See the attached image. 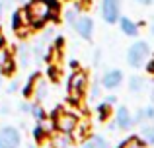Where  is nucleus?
I'll list each match as a JSON object with an SVG mask.
<instances>
[{
    "label": "nucleus",
    "instance_id": "cd10ccee",
    "mask_svg": "<svg viewBox=\"0 0 154 148\" xmlns=\"http://www.w3.org/2000/svg\"><path fill=\"white\" fill-rule=\"evenodd\" d=\"M105 103H115V98H113V95H109V98L105 99Z\"/></svg>",
    "mask_w": 154,
    "mask_h": 148
},
{
    "label": "nucleus",
    "instance_id": "6ab92c4d",
    "mask_svg": "<svg viewBox=\"0 0 154 148\" xmlns=\"http://www.w3.org/2000/svg\"><path fill=\"white\" fill-rule=\"evenodd\" d=\"M74 6H76V10H86L90 6V0H74Z\"/></svg>",
    "mask_w": 154,
    "mask_h": 148
},
{
    "label": "nucleus",
    "instance_id": "7ed1b4c3",
    "mask_svg": "<svg viewBox=\"0 0 154 148\" xmlns=\"http://www.w3.org/2000/svg\"><path fill=\"white\" fill-rule=\"evenodd\" d=\"M148 53H150V49H148V45L144 41L133 43V45L129 47V51H127V62H129V66H133V68L143 66L144 61L148 59Z\"/></svg>",
    "mask_w": 154,
    "mask_h": 148
},
{
    "label": "nucleus",
    "instance_id": "bb28decb",
    "mask_svg": "<svg viewBox=\"0 0 154 148\" xmlns=\"http://www.w3.org/2000/svg\"><path fill=\"white\" fill-rule=\"evenodd\" d=\"M146 70H148L150 74H154V59H152V61H150V62L146 65Z\"/></svg>",
    "mask_w": 154,
    "mask_h": 148
},
{
    "label": "nucleus",
    "instance_id": "4be33fe9",
    "mask_svg": "<svg viewBox=\"0 0 154 148\" xmlns=\"http://www.w3.org/2000/svg\"><path fill=\"white\" fill-rule=\"evenodd\" d=\"M105 115H109V105L107 103H102V105H100V117L105 119Z\"/></svg>",
    "mask_w": 154,
    "mask_h": 148
},
{
    "label": "nucleus",
    "instance_id": "9b49d317",
    "mask_svg": "<svg viewBox=\"0 0 154 148\" xmlns=\"http://www.w3.org/2000/svg\"><path fill=\"white\" fill-rule=\"evenodd\" d=\"M115 121H117V127H119V129L127 131V129L133 127L135 119L131 117V113H129L127 107H119V109H117V115H115Z\"/></svg>",
    "mask_w": 154,
    "mask_h": 148
},
{
    "label": "nucleus",
    "instance_id": "b1692460",
    "mask_svg": "<svg viewBox=\"0 0 154 148\" xmlns=\"http://www.w3.org/2000/svg\"><path fill=\"white\" fill-rule=\"evenodd\" d=\"M98 95H100V84L96 82V84H94V88H92V99H96Z\"/></svg>",
    "mask_w": 154,
    "mask_h": 148
},
{
    "label": "nucleus",
    "instance_id": "c756f323",
    "mask_svg": "<svg viewBox=\"0 0 154 148\" xmlns=\"http://www.w3.org/2000/svg\"><path fill=\"white\" fill-rule=\"evenodd\" d=\"M2 10H4V6H2V4H0V18H2Z\"/></svg>",
    "mask_w": 154,
    "mask_h": 148
},
{
    "label": "nucleus",
    "instance_id": "a211bd4d",
    "mask_svg": "<svg viewBox=\"0 0 154 148\" xmlns=\"http://www.w3.org/2000/svg\"><path fill=\"white\" fill-rule=\"evenodd\" d=\"M20 59H22V65L27 66V59H29V49H27L26 45H22V49H20Z\"/></svg>",
    "mask_w": 154,
    "mask_h": 148
},
{
    "label": "nucleus",
    "instance_id": "7c9ffc66",
    "mask_svg": "<svg viewBox=\"0 0 154 148\" xmlns=\"http://www.w3.org/2000/svg\"><path fill=\"white\" fill-rule=\"evenodd\" d=\"M2 43H4V39H2V33H0V45H2Z\"/></svg>",
    "mask_w": 154,
    "mask_h": 148
},
{
    "label": "nucleus",
    "instance_id": "f257e3e1",
    "mask_svg": "<svg viewBox=\"0 0 154 148\" xmlns=\"http://www.w3.org/2000/svg\"><path fill=\"white\" fill-rule=\"evenodd\" d=\"M26 16L31 27H39L53 18V0H29L26 6Z\"/></svg>",
    "mask_w": 154,
    "mask_h": 148
},
{
    "label": "nucleus",
    "instance_id": "39448f33",
    "mask_svg": "<svg viewBox=\"0 0 154 148\" xmlns=\"http://www.w3.org/2000/svg\"><path fill=\"white\" fill-rule=\"evenodd\" d=\"M119 12H121V0H102V16L107 23L119 22Z\"/></svg>",
    "mask_w": 154,
    "mask_h": 148
},
{
    "label": "nucleus",
    "instance_id": "aec40b11",
    "mask_svg": "<svg viewBox=\"0 0 154 148\" xmlns=\"http://www.w3.org/2000/svg\"><path fill=\"white\" fill-rule=\"evenodd\" d=\"M76 12L78 10H66V22H70V23L76 22Z\"/></svg>",
    "mask_w": 154,
    "mask_h": 148
},
{
    "label": "nucleus",
    "instance_id": "4468645a",
    "mask_svg": "<svg viewBox=\"0 0 154 148\" xmlns=\"http://www.w3.org/2000/svg\"><path fill=\"white\" fill-rule=\"evenodd\" d=\"M82 148H107V140L103 137H92L84 142Z\"/></svg>",
    "mask_w": 154,
    "mask_h": 148
},
{
    "label": "nucleus",
    "instance_id": "f8f14e48",
    "mask_svg": "<svg viewBox=\"0 0 154 148\" xmlns=\"http://www.w3.org/2000/svg\"><path fill=\"white\" fill-rule=\"evenodd\" d=\"M119 27H121V31H123L125 35H129V37H135V35L139 33V26L129 18H119Z\"/></svg>",
    "mask_w": 154,
    "mask_h": 148
},
{
    "label": "nucleus",
    "instance_id": "f03ea898",
    "mask_svg": "<svg viewBox=\"0 0 154 148\" xmlns=\"http://www.w3.org/2000/svg\"><path fill=\"white\" fill-rule=\"evenodd\" d=\"M86 84H88L86 72L76 68L74 72L70 74V78H68V95H70L72 101H78V99L84 95V92H86Z\"/></svg>",
    "mask_w": 154,
    "mask_h": 148
},
{
    "label": "nucleus",
    "instance_id": "dca6fc26",
    "mask_svg": "<svg viewBox=\"0 0 154 148\" xmlns=\"http://www.w3.org/2000/svg\"><path fill=\"white\" fill-rule=\"evenodd\" d=\"M143 137H144V140H146V142H150V144H154V123L143 129Z\"/></svg>",
    "mask_w": 154,
    "mask_h": 148
},
{
    "label": "nucleus",
    "instance_id": "f3484780",
    "mask_svg": "<svg viewBox=\"0 0 154 148\" xmlns=\"http://www.w3.org/2000/svg\"><path fill=\"white\" fill-rule=\"evenodd\" d=\"M68 144H70V140L66 137H55V140H53L55 148H68Z\"/></svg>",
    "mask_w": 154,
    "mask_h": 148
},
{
    "label": "nucleus",
    "instance_id": "1a4fd4ad",
    "mask_svg": "<svg viewBox=\"0 0 154 148\" xmlns=\"http://www.w3.org/2000/svg\"><path fill=\"white\" fill-rule=\"evenodd\" d=\"M26 27H29V22H27V16L23 10H16L12 14V29L18 31L20 35L26 33Z\"/></svg>",
    "mask_w": 154,
    "mask_h": 148
},
{
    "label": "nucleus",
    "instance_id": "0eeeda50",
    "mask_svg": "<svg viewBox=\"0 0 154 148\" xmlns=\"http://www.w3.org/2000/svg\"><path fill=\"white\" fill-rule=\"evenodd\" d=\"M74 29H76V33H78L82 39H92V35H94V20L88 18V16L76 18Z\"/></svg>",
    "mask_w": 154,
    "mask_h": 148
},
{
    "label": "nucleus",
    "instance_id": "412c9836",
    "mask_svg": "<svg viewBox=\"0 0 154 148\" xmlns=\"http://www.w3.org/2000/svg\"><path fill=\"white\" fill-rule=\"evenodd\" d=\"M18 88H20V82H18V80H12V82L8 84V94H14Z\"/></svg>",
    "mask_w": 154,
    "mask_h": 148
},
{
    "label": "nucleus",
    "instance_id": "a878e982",
    "mask_svg": "<svg viewBox=\"0 0 154 148\" xmlns=\"http://www.w3.org/2000/svg\"><path fill=\"white\" fill-rule=\"evenodd\" d=\"M135 2L143 4V6H150V4H154V0H135Z\"/></svg>",
    "mask_w": 154,
    "mask_h": 148
},
{
    "label": "nucleus",
    "instance_id": "5701e85b",
    "mask_svg": "<svg viewBox=\"0 0 154 148\" xmlns=\"http://www.w3.org/2000/svg\"><path fill=\"white\" fill-rule=\"evenodd\" d=\"M33 115L39 119V121H43V119H45V115H43V109H41V107H33Z\"/></svg>",
    "mask_w": 154,
    "mask_h": 148
},
{
    "label": "nucleus",
    "instance_id": "393cba45",
    "mask_svg": "<svg viewBox=\"0 0 154 148\" xmlns=\"http://www.w3.org/2000/svg\"><path fill=\"white\" fill-rule=\"evenodd\" d=\"M35 138H37V140H41V138H43V129H35Z\"/></svg>",
    "mask_w": 154,
    "mask_h": 148
},
{
    "label": "nucleus",
    "instance_id": "2f4dec72",
    "mask_svg": "<svg viewBox=\"0 0 154 148\" xmlns=\"http://www.w3.org/2000/svg\"><path fill=\"white\" fill-rule=\"evenodd\" d=\"M0 86H2V76H0Z\"/></svg>",
    "mask_w": 154,
    "mask_h": 148
},
{
    "label": "nucleus",
    "instance_id": "ddd939ff",
    "mask_svg": "<svg viewBox=\"0 0 154 148\" xmlns=\"http://www.w3.org/2000/svg\"><path fill=\"white\" fill-rule=\"evenodd\" d=\"M144 84H146V80H144L143 76H133L131 82H129V90H131L133 94H139V92H143Z\"/></svg>",
    "mask_w": 154,
    "mask_h": 148
},
{
    "label": "nucleus",
    "instance_id": "c85d7f7f",
    "mask_svg": "<svg viewBox=\"0 0 154 148\" xmlns=\"http://www.w3.org/2000/svg\"><path fill=\"white\" fill-rule=\"evenodd\" d=\"M150 33L154 35V20H152V26H150Z\"/></svg>",
    "mask_w": 154,
    "mask_h": 148
},
{
    "label": "nucleus",
    "instance_id": "9d476101",
    "mask_svg": "<svg viewBox=\"0 0 154 148\" xmlns=\"http://www.w3.org/2000/svg\"><path fill=\"white\" fill-rule=\"evenodd\" d=\"M0 70L4 74H10L14 70V59H12L10 49H6L4 45H0Z\"/></svg>",
    "mask_w": 154,
    "mask_h": 148
},
{
    "label": "nucleus",
    "instance_id": "2eb2a0df",
    "mask_svg": "<svg viewBox=\"0 0 154 148\" xmlns=\"http://www.w3.org/2000/svg\"><path fill=\"white\" fill-rule=\"evenodd\" d=\"M119 148H146V144H144V140H140L139 137H131L125 142H121Z\"/></svg>",
    "mask_w": 154,
    "mask_h": 148
},
{
    "label": "nucleus",
    "instance_id": "20e7f679",
    "mask_svg": "<svg viewBox=\"0 0 154 148\" xmlns=\"http://www.w3.org/2000/svg\"><path fill=\"white\" fill-rule=\"evenodd\" d=\"M78 123H80L78 117H76L74 113H70V111H60V109L55 111V127H57L59 133H63V134L74 133Z\"/></svg>",
    "mask_w": 154,
    "mask_h": 148
},
{
    "label": "nucleus",
    "instance_id": "6e6552de",
    "mask_svg": "<svg viewBox=\"0 0 154 148\" xmlns=\"http://www.w3.org/2000/svg\"><path fill=\"white\" fill-rule=\"evenodd\" d=\"M102 84H103V88H107V90H115V88H119L121 84H123V72L117 70V68L107 70V72L103 74V78H102Z\"/></svg>",
    "mask_w": 154,
    "mask_h": 148
},
{
    "label": "nucleus",
    "instance_id": "423d86ee",
    "mask_svg": "<svg viewBox=\"0 0 154 148\" xmlns=\"http://www.w3.org/2000/svg\"><path fill=\"white\" fill-rule=\"evenodd\" d=\"M20 140V133L14 127H4L0 131V148H18Z\"/></svg>",
    "mask_w": 154,
    "mask_h": 148
}]
</instances>
